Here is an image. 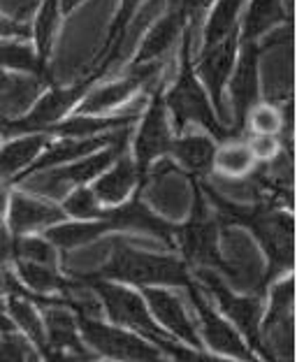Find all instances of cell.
<instances>
[{
	"label": "cell",
	"mask_w": 297,
	"mask_h": 362,
	"mask_svg": "<svg viewBox=\"0 0 297 362\" xmlns=\"http://www.w3.org/2000/svg\"><path fill=\"white\" fill-rule=\"evenodd\" d=\"M200 35V28L188 26L181 33V52H179V72L175 81L163 88V100L170 112L172 126L177 133L188 128H200L209 133L216 142H226V139L239 137L228 123H223L211 105V98L202 81L197 79L193 70V49L195 40Z\"/></svg>",
	"instance_id": "obj_1"
},
{
	"label": "cell",
	"mask_w": 297,
	"mask_h": 362,
	"mask_svg": "<svg viewBox=\"0 0 297 362\" xmlns=\"http://www.w3.org/2000/svg\"><path fill=\"white\" fill-rule=\"evenodd\" d=\"M81 281H86L93 288V293L98 295V300L103 304L105 318L110 320V323L126 327V330L139 334L142 339L151 341L168 360H181V362L184 360H216L211 356H204V353H197L193 349L184 346V344L177 341L165 327H161L139 288L119 284V281H107V279H81Z\"/></svg>",
	"instance_id": "obj_2"
},
{
	"label": "cell",
	"mask_w": 297,
	"mask_h": 362,
	"mask_svg": "<svg viewBox=\"0 0 297 362\" xmlns=\"http://www.w3.org/2000/svg\"><path fill=\"white\" fill-rule=\"evenodd\" d=\"M110 253L103 267L95 272H77L79 279H107L135 288L146 286H170L186 288L191 281V267L177 253H148L144 249L128 246L123 240H110Z\"/></svg>",
	"instance_id": "obj_3"
},
{
	"label": "cell",
	"mask_w": 297,
	"mask_h": 362,
	"mask_svg": "<svg viewBox=\"0 0 297 362\" xmlns=\"http://www.w3.org/2000/svg\"><path fill=\"white\" fill-rule=\"evenodd\" d=\"M191 274L195 279V284L207 293L214 307L242 332L249 349L255 353V358L267 360V353L262 349V339H260V323H262V314H265V295L237 293L226 281V276L221 272L209 267H193Z\"/></svg>",
	"instance_id": "obj_4"
},
{
	"label": "cell",
	"mask_w": 297,
	"mask_h": 362,
	"mask_svg": "<svg viewBox=\"0 0 297 362\" xmlns=\"http://www.w3.org/2000/svg\"><path fill=\"white\" fill-rule=\"evenodd\" d=\"M193 181V211L186 223H177L175 228V251L188 262V267H209L221 272L226 279H235L233 267L223 260L221 244H219V221L207 209V195L202 193L200 181Z\"/></svg>",
	"instance_id": "obj_5"
},
{
	"label": "cell",
	"mask_w": 297,
	"mask_h": 362,
	"mask_svg": "<svg viewBox=\"0 0 297 362\" xmlns=\"http://www.w3.org/2000/svg\"><path fill=\"white\" fill-rule=\"evenodd\" d=\"M130 133H133V130H130ZM130 133L126 137L117 139V142L103 146V149H98L88 156H81V158L68 163V165L37 172V175H30L26 179H21L19 184H14V186L26 188V191H33L37 195L52 197V200L61 202L72 188L88 186L91 181L100 175V172H105L107 168H110L112 163L117 160V156L128 149Z\"/></svg>",
	"instance_id": "obj_6"
},
{
	"label": "cell",
	"mask_w": 297,
	"mask_h": 362,
	"mask_svg": "<svg viewBox=\"0 0 297 362\" xmlns=\"http://www.w3.org/2000/svg\"><path fill=\"white\" fill-rule=\"evenodd\" d=\"M193 276V274H191ZM188 295L195 327L200 332V339L204 349L216 360H258L255 353L249 349V344L242 337V332L230 323V320L214 307V302L207 298V293L195 284V279L188 281L186 288H181Z\"/></svg>",
	"instance_id": "obj_7"
},
{
	"label": "cell",
	"mask_w": 297,
	"mask_h": 362,
	"mask_svg": "<svg viewBox=\"0 0 297 362\" xmlns=\"http://www.w3.org/2000/svg\"><path fill=\"white\" fill-rule=\"evenodd\" d=\"M79 334L98 360L117 362H158L168 360L151 341L110 323L105 316H77Z\"/></svg>",
	"instance_id": "obj_8"
},
{
	"label": "cell",
	"mask_w": 297,
	"mask_h": 362,
	"mask_svg": "<svg viewBox=\"0 0 297 362\" xmlns=\"http://www.w3.org/2000/svg\"><path fill=\"white\" fill-rule=\"evenodd\" d=\"M163 88L165 86H158L148 93V100L142 114H139L137 123L133 126V133H130V142H128V151L135 158L139 172H142V179L156 160L168 156L172 139L177 135L175 126H172L170 112L163 100Z\"/></svg>",
	"instance_id": "obj_9"
},
{
	"label": "cell",
	"mask_w": 297,
	"mask_h": 362,
	"mask_svg": "<svg viewBox=\"0 0 297 362\" xmlns=\"http://www.w3.org/2000/svg\"><path fill=\"white\" fill-rule=\"evenodd\" d=\"M139 291H142L148 309H151V314L158 320L161 327H165V330L175 337L177 341L184 344V346L193 349L197 353H204V356H211L200 339V332H197L195 320H193L191 304L181 295V288L146 286V288H139Z\"/></svg>",
	"instance_id": "obj_10"
},
{
	"label": "cell",
	"mask_w": 297,
	"mask_h": 362,
	"mask_svg": "<svg viewBox=\"0 0 297 362\" xmlns=\"http://www.w3.org/2000/svg\"><path fill=\"white\" fill-rule=\"evenodd\" d=\"M260 45L239 42V54L233 68V75L226 86L228 117H233L230 128L242 137V123L251 105L260 100Z\"/></svg>",
	"instance_id": "obj_11"
},
{
	"label": "cell",
	"mask_w": 297,
	"mask_h": 362,
	"mask_svg": "<svg viewBox=\"0 0 297 362\" xmlns=\"http://www.w3.org/2000/svg\"><path fill=\"white\" fill-rule=\"evenodd\" d=\"M65 218L68 216H65L61 202L26 191V188H12L5 223L10 226L14 235L45 233L47 228L61 223Z\"/></svg>",
	"instance_id": "obj_12"
},
{
	"label": "cell",
	"mask_w": 297,
	"mask_h": 362,
	"mask_svg": "<svg viewBox=\"0 0 297 362\" xmlns=\"http://www.w3.org/2000/svg\"><path fill=\"white\" fill-rule=\"evenodd\" d=\"M186 28L184 14L172 3L165 5V12L156 16V21L144 30L142 40L135 49L133 59L128 65H148V63H165L168 54L175 49L181 40V33Z\"/></svg>",
	"instance_id": "obj_13"
},
{
	"label": "cell",
	"mask_w": 297,
	"mask_h": 362,
	"mask_svg": "<svg viewBox=\"0 0 297 362\" xmlns=\"http://www.w3.org/2000/svg\"><path fill=\"white\" fill-rule=\"evenodd\" d=\"M219 142L200 128H188L175 135L168 158L175 163L181 175L191 179H207L214 172V153Z\"/></svg>",
	"instance_id": "obj_14"
},
{
	"label": "cell",
	"mask_w": 297,
	"mask_h": 362,
	"mask_svg": "<svg viewBox=\"0 0 297 362\" xmlns=\"http://www.w3.org/2000/svg\"><path fill=\"white\" fill-rule=\"evenodd\" d=\"M88 186L105 207H117V204L130 200L135 193H142V172H139L135 158L126 149Z\"/></svg>",
	"instance_id": "obj_15"
},
{
	"label": "cell",
	"mask_w": 297,
	"mask_h": 362,
	"mask_svg": "<svg viewBox=\"0 0 297 362\" xmlns=\"http://www.w3.org/2000/svg\"><path fill=\"white\" fill-rule=\"evenodd\" d=\"M291 0H246L239 21V42L258 45L262 37L291 23Z\"/></svg>",
	"instance_id": "obj_16"
},
{
	"label": "cell",
	"mask_w": 297,
	"mask_h": 362,
	"mask_svg": "<svg viewBox=\"0 0 297 362\" xmlns=\"http://www.w3.org/2000/svg\"><path fill=\"white\" fill-rule=\"evenodd\" d=\"M47 139V133H23L7 137L0 144V181L14 186L23 177V172L35 163L40 151L45 149Z\"/></svg>",
	"instance_id": "obj_17"
},
{
	"label": "cell",
	"mask_w": 297,
	"mask_h": 362,
	"mask_svg": "<svg viewBox=\"0 0 297 362\" xmlns=\"http://www.w3.org/2000/svg\"><path fill=\"white\" fill-rule=\"evenodd\" d=\"M12 272L28 293L35 295H63L72 286V276L63 274L59 265H42V262L14 260Z\"/></svg>",
	"instance_id": "obj_18"
},
{
	"label": "cell",
	"mask_w": 297,
	"mask_h": 362,
	"mask_svg": "<svg viewBox=\"0 0 297 362\" xmlns=\"http://www.w3.org/2000/svg\"><path fill=\"white\" fill-rule=\"evenodd\" d=\"M293 107L288 100V107L284 110L281 105L267 103V100H258L251 105V110L246 112L242 130H246V135H276L281 137L286 135L291 139L293 133Z\"/></svg>",
	"instance_id": "obj_19"
},
{
	"label": "cell",
	"mask_w": 297,
	"mask_h": 362,
	"mask_svg": "<svg viewBox=\"0 0 297 362\" xmlns=\"http://www.w3.org/2000/svg\"><path fill=\"white\" fill-rule=\"evenodd\" d=\"M0 68L10 70L14 75L37 77L54 84L47 63L37 56L30 40H0Z\"/></svg>",
	"instance_id": "obj_20"
},
{
	"label": "cell",
	"mask_w": 297,
	"mask_h": 362,
	"mask_svg": "<svg viewBox=\"0 0 297 362\" xmlns=\"http://www.w3.org/2000/svg\"><path fill=\"white\" fill-rule=\"evenodd\" d=\"M255 168H258V163H255L251 149L246 146L244 137H235V139H226V142H221L216 146L211 175L235 181V179H246Z\"/></svg>",
	"instance_id": "obj_21"
},
{
	"label": "cell",
	"mask_w": 297,
	"mask_h": 362,
	"mask_svg": "<svg viewBox=\"0 0 297 362\" xmlns=\"http://www.w3.org/2000/svg\"><path fill=\"white\" fill-rule=\"evenodd\" d=\"M14 260L42 262V265H59L61 267V251L56 249L42 233L14 235Z\"/></svg>",
	"instance_id": "obj_22"
},
{
	"label": "cell",
	"mask_w": 297,
	"mask_h": 362,
	"mask_svg": "<svg viewBox=\"0 0 297 362\" xmlns=\"http://www.w3.org/2000/svg\"><path fill=\"white\" fill-rule=\"evenodd\" d=\"M61 207L65 211V216L72 221H95L105 218L110 214V207L98 200L95 193L91 191V186H77L72 188L61 200Z\"/></svg>",
	"instance_id": "obj_23"
},
{
	"label": "cell",
	"mask_w": 297,
	"mask_h": 362,
	"mask_svg": "<svg viewBox=\"0 0 297 362\" xmlns=\"http://www.w3.org/2000/svg\"><path fill=\"white\" fill-rule=\"evenodd\" d=\"M0 360L3 362H23V360H42L37 349L16 330H0Z\"/></svg>",
	"instance_id": "obj_24"
},
{
	"label": "cell",
	"mask_w": 297,
	"mask_h": 362,
	"mask_svg": "<svg viewBox=\"0 0 297 362\" xmlns=\"http://www.w3.org/2000/svg\"><path fill=\"white\" fill-rule=\"evenodd\" d=\"M244 142L251 149L258 165H265V163L274 160L276 156L284 151L281 137H276V135H246Z\"/></svg>",
	"instance_id": "obj_25"
},
{
	"label": "cell",
	"mask_w": 297,
	"mask_h": 362,
	"mask_svg": "<svg viewBox=\"0 0 297 362\" xmlns=\"http://www.w3.org/2000/svg\"><path fill=\"white\" fill-rule=\"evenodd\" d=\"M0 40H30V23L0 12Z\"/></svg>",
	"instance_id": "obj_26"
},
{
	"label": "cell",
	"mask_w": 297,
	"mask_h": 362,
	"mask_svg": "<svg viewBox=\"0 0 297 362\" xmlns=\"http://www.w3.org/2000/svg\"><path fill=\"white\" fill-rule=\"evenodd\" d=\"M14 260V233L5 221H0V269L12 267Z\"/></svg>",
	"instance_id": "obj_27"
},
{
	"label": "cell",
	"mask_w": 297,
	"mask_h": 362,
	"mask_svg": "<svg viewBox=\"0 0 297 362\" xmlns=\"http://www.w3.org/2000/svg\"><path fill=\"white\" fill-rule=\"evenodd\" d=\"M10 195H12V186L7 184V181H0V221H5V216H7Z\"/></svg>",
	"instance_id": "obj_28"
},
{
	"label": "cell",
	"mask_w": 297,
	"mask_h": 362,
	"mask_svg": "<svg viewBox=\"0 0 297 362\" xmlns=\"http://www.w3.org/2000/svg\"><path fill=\"white\" fill-rule=\"evenodd\" d=\"M84 3H86V0H59V7H61L63 19H65V16H70V14L77 12Z\"/></svg>",
	"instance_id": "obj_29"
},
{
	"label": "cell",
	"mask_w": 297,
	"mask_h": 362,
	"mask_svg": "<svg viewBox=\"0 0 297 362\" xmlns=\"http://www.w3.org/2000/svg\"><path fill=\"white\" fill-rule=\"evenodd\" d=\"M3 142H5V137H3V135H0V144H3Z\"/></svg>",
	"instance_id": "obj_30"
},
{
	"label": "cell",
	"mask_w": 297,
	"mask_h": 362,
	"mask_svg": "<svg viewBox=\"0 0 297 362\" xmlns=\"http://www.w3.org/2000/svg\"><path fill=\"white\" fill-rule=\"evenodd\" d=\"M0 309H3V302H0Z\"/></svg>",
	"instance_id": "obj_31"
}]
</instances>
